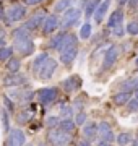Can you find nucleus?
<instances>
[{
    "instance_id": "1",
    "label": "nucleus",
    "mask_w": 138,
    "mask_h": 146,
    "mask_svg": "<svg viewBox=\"0 0 138 146\" xmlns=\"http://www.w3.org/2000/svg\"><path fill=\"white\" fill-rule=\"evenodd\" d=\"M13 47L23 57L31 55L34 52V42L31 39V34H28V31L23 29V28L15 29V33H13Z\"/></svg>"
},
{
    "instance_id": "2",
    "label": "nucleus",
    "mask_w": 138,
    "mask_h": 146,
    "mask_svg": "<svg viewBox=\"0 0 138 146\" xmlns=\"http://www.w3.org/2000/svg\"><path fill=\"white\" fill-rule=\"evenodd\" d=\"M25 15H26L25 5H20V3L11 5L10 8H8V11L5 13V18H3V20H5V25L10 26V25H13L16 21H21L23 18H25Z\"/></svg>"
},
{
    "instance_id": "3",
    "label": "nucleus",
    "mask_w": 138,
    "mask_h": 146,
    "mask_svg": "<svg viewBox=\"0 0 138 146\" xmlns=\"http://www.w3.org/2000/svg\"><path fill=\"white\" fill-rule=\"evenodd\" d=\"M47 138H49V141H50L54 146H67L70 141H72V138H70V133H65V131H62L60 128L49 130Z\"/></svg>"
},
{
    "instance_id": "4",
    "label": "nucleus",
    "mask_w": 138,
    "mask_h": 146,
    "mask_svg": "<svg viewBox=\"0 0 138 146\" xmlns=\"http://www.w3.org/2000/svg\"><path fill=\"white\" fill-rule=\"evenodd\" d=\"M80 16H81V8H75V7H72L70 10H67L64 13V18H62V21H60V26L62 28L73 26L75 23L80 20Z\"/></svg>"
},
{
    "instance_id": "5",
    "label": "nucleus",
    "mask_w": 138,
    "mask_h": 146,
    "mask_svg": "<svg viewBox=\"0 0 138 146\" xmlns=\"http://www.w3.org/2000/svg\"><path fill=\"white\" fill-rule=\"evenodd\" d=\"M37 99L39 102L44 106L52 104L54 101L57 99V89L55 88H42L37 91Z\"/></svg>"
},
{
    "instance_id": "6",
    "label": "nucleus",
    "mask_w": 138,
    "mask_h": 146,
    "mask_svg": "<svg viewBox=\"0 0 138 146\" xmlns=\"http://www.w3.org/2000/svg\"><path fill=\"white\" fill-rule=\"evenodd\" d=\"M55 68H57V60H54V58L49 57L47 62L42 65V68L39 70V78L42 80V81H46V80H49L50 76L54 75V72H55Z\"/></svg>"
},
{
    "instance_id": "7",
    "label": "nucleus",
    "mask_w": 138,
    "mask_h": 146,
    "mask_svg": "<svg viewBox=\"0 0 138 146\" xmlns=\"http://www.w3.org/2000/svg\"><path fill=\"white\" fill-rule=\"evenodd\" d=\"M44 20H46V15H44V13H36V15H33L21 28L26 29V31H36L41 25H44Z\"/></svg>"
},
{
    "instance_id": "8",
    "label": "nucleus",
    "mask_w": 138,
    "mask_h": 146,
    "mask_svg": "<svg viewBox=\"0 0 138 146\" xmlns=\"http://www.w3.org/2000/svg\"><path fill=\"white\" fill-rule=\"evenodd\" d=\"M98 133L101 136V141H107V143H112L114 141V133H112V128L111 125L107 123V122H101L99 125H98Z\"/></svg>"
},
{
    "instance_id": "9",
    "label": "nucleus",
    "mask_w": 138,
    "mask_h": 146,
    "mask_svg": "<svg viewBox=\"0 0 138 146\" xmlns=\"http://www.w3.org/2000/svg\"><path fill=\"white\" fill-rule=\"evenodd\" d=\"M119 58V49H117V46H111L109 49H107L106 55H104V62H102V68H111L114 63H115V60Z\"/></svg>"
},
{
    "instance_id": "10",
    "label": "nucleus",
    "mask_w": 138,
    "mask_h": 146,
    "mask_svg": "<svg viewBox=\"0 0 138 146\" xmlns=\"http://www.w3.org/2000/svg\"><path fill=\"white\" fill-rule=\"evenodd\" d=\"M58 18L55 15H47L46 16V20H44V25H42V33L44 34H50L54 33L55 29L58 28Z\"/></svg>"
},
{
    "instance_id": "11",
    "label": "nucleus",
    "mask_w": 138,
    "mask_h": 146,
    "mask_svg": "<svg viewBox=\"0 0 138 146\" xmlns=\"http://www.w3.org/2000/svg\"><path fill=\"white\" fill-rule=\"evenodd\" d=\"M25 141H26L25 133L20 128H15V130L10 131V136H8V145L10 146H23Z\"/></svg>"
},
{
    "instance_id": "12",
    "label": "nucleus",
    "mask_w": 138,
    "mask_h": 146,
    "mask_svg": "<svg viewBox=\"0 0 138 146\" xmlns=\"http://www.w3.org/2000/svg\"><path fill=\"white\" fill-rule=\"evenodd\" d=\"M81 86V80L78 76H68L67 80H64V83H62V88L67 91V93H73L76 89Z\"/></svg>"
},
{
    "instance_id": "13",
    "label": "nucleus",
    "mask_w": 138,
    "mask_h": 146,
    "mask_svg": "<svg viewBox=\"0 0 138 146\" xmlns=\"http://www.w3.org/2000/svg\"><path fill=\"white\" fill-rule=\"evenodd\" d=\"M76 44H78V37L75 36V34L67 33V34H65L64 42H62V46H60V49H58V52L62 54V52H65V50L72 49V47H76Z\"/></svg>"
},
{
    "instance_id": "14",
    "label": "nucleus",
    "mask_w": 138,
    "mask_h": 146,
    "mask_svg": "<svg viewBox=\"0 0 138 146\" xmlns=\"http://www.w3.org/2000/svg\"><path fill=\"white\" fill-rule=\"evenodd\" d=\"M26 83V78L25 76H21L20 73H11L10 76H7L5 80H3V84H5L7 88L8 86H20V84Z\"/></svg>"
},
{
    "instance_id": "15",
    "label": "nucleus",
    "mask_w": 138,
    "mask_h": 146,
    "mask_svg": "<svg viewBox=\"0 0 138 146\" xmlns=\"http://www.w3.org/2000/svg\"><path fill=\"white\" fill-rule=\"evenodd\" d=\"M76 54H78V46L72 47V49H68V50H65V52L60 54V62L64 63V65H70L75 60Z\"/></svg>"
},
{
    "instance_id": "16",
    "label": "nucleus",
    "mask_w": 138,
    "mask_h": 146,
    "mask_svg": "<svg viewBox=\"0 0 138 146\" xmlns=\"http://www.w3.org/2000/svg\"><path fill=\"white\" fill-rule=\"evenodd\" d=\"M123 21V11L119 8V10L112 11V15L109 16V20H107V26L109 28H115L119 26V25H122Z\"/></svg>"
},
{
    "instance_id": "17",
    "label": "nucleus",
    "mask_w": 138,
    "mask_h": 146,
    "mask_svg": "<svg viewBox=\"0 0 138 146\" xmlns=\"http://www.w3.org/2000/svg\"><path fill=\"white\" fill-rule=\"evenodd\" d=\"M109 5H111V0H104V2H101V5L98 7V10H96V13H94L96 23H101L102 21V18H104V15H106V11L109 10Z\"/></svg>"
},
{
    "instance_id": "18",
    "label": "nucleus",
    "mask_w": 138,
    "mask_h": 146,
    "mask_svg": "<svg viewBox=\"0 0 138 146\" xmlns=\"http://www.w3.org/2000/svg\"><path fill=\"white\" fill-rule=\"evenodd\" d=\"M83 135L86 136V141L94 140L96 136L99 135V133H98V125H96V123H86V125L83 127Z\"/></svg>"
},
{
    "instance_id": "19",
    "label": "nucleus",
    "mask_w": 138,
    "mask_h": 146,
    "mask_svg": "<svg viewBox=\"0 0 138 146\" xmlns=\"http://www.w3.org/2000/svg\"><path fill=\"white\" fill-rule=\"evenodd\" d=\"M120 88H122V93H132V89L138 88V78H130L127 81H123L120 84Z\"/></svg>"
},
{
    "instance_id": "20",
    "label": "nucleus",
    "mask_w": 138,
    "mask_h": 146,
    "mask_svg": "<svg viewBox=\"0 0 138 146\" xmlns=\"http://www.w3.org/2000/svg\"><path fill=\"white\" fill-rule=\"evenodd\" d=\"M49 55L47 54H39L36 58H34V62H33V72H39L41 68H42V65L46 62H47Z\"/></svg>"
},
{
    "instance_id": "21",
    "label": "nucleus",
    "mask_w": 138,
    "mask_h": 146,
    "mask_svg": "<svg viewBox=\"0 0 138 146\" xmlns=\"http://www.w3.org/2000/svg\"><path fill=\"white\" fill-rule=\"evenodd\" d=\"M132 99V93H119L114 96V102L117 106H123V104H128V101Z\"/></svg>"
},
{
    "instance_id": "22",
    "label": "nucleus",
    "mask_w": 138,
    "mask_h": 146,
    "mask_svg": "<svg viewBox=\"0 0 138 146\" xmlns=\"http://www.w3.org/2000/svg\"><path fill=\"white\" fill-rule=\"evenodd\" d=\"M72 2L73 0H58L57 3H55V7H54V10L57 11V13H62V11H67L72 8Z\"/></svg>"
},
{
    "instance_id": "23",
    "label": "nucleus",
    "mask_w": 138,
    "mask_h": 146,
    "mask_svg": "<svg viewBox=\"0 0 138 146\" xmlns=\"http://www.w3.org/2000/svg\"><path fill=\"white\" fill-rule=\"evenodd\" d=\"M75 123L73 120H70V119H64L62 122H60V125H58V128L62 131H65V133H72V131L75 130Z\"/></svg>"
},
{
    "instance_id": "24",
    "label": "nucleus",
    "mask_w": 138,
    "mask_h": 146,
    "mask_svg": "<svg viewBox=\"0 0 138 146\" xmlns=\"http://www.w3.org/2000/svg\"><path fill=\"white\" fill-rule=\"evenodd\" d=\"M65 34H67V33H58V34H55V36L50 39V47L55 49V50H58L60 46H62V42H64V39H65Z\"/></svg>"
},
{
    "instance_id": "25",
    "label": "nucleus",
    "mask_w": 138,
    "mask_h": 146,
    "mask_svg": "<svg viewBox=\"0 0 138 146\" xmlns=\"http://www.w3.org/2000/svg\"><path fill=\"white\" fill-rule=\"evenodd\" d=\"M13 55V47H8V46H3L0 47V62H7V60H10Z\"/></svg>"
},
{
    "instance_id": "26",
    "label": "nucleus",
    "mask_w": 138,
    "mask_h": 146,
    "mask_svg": "<svg viewBox=\"0 0 138 146\" xmlns=\"http://www.w3.org/2000/svg\"><path fill=\"white\" fill-rule=\"evenodd\" d=\"M101 5V2L99 0H90L88 2V5H86V18H90V16H93V13H96V10H98V7Z\"/></svg>"
},
{
    "instance_id": "27",
    "label": "nucleus",
    "mask_w": 138,
    "mask_h": 146,
    "mask_svg": "<svg viewBox=\"0 0 138 146\" xmlns=\"http://www.w3.org/2000/svg\"><path fill=\"white\" fill-rule=\"evenodd\" d=\"M20 67H21V60H18V58H10L7 63V70L10 73H18Z\"/></svg>"
},
{
    "instance_id": "28",
    "label": "nucleus",
    "mask_w": 138,
    "mask_h": 146,
    "mask_svg": "<svg viewBox=\"0 0 138 146\" xmlns=\"http://www.w3.org/2000/svg\"><path fill=\"white\" fill-rule=\"evenodd\" d=\"M115 140L120 146H125V145H128V143H132V135H130L128 131H123V133H119V136H117Z\"/></svg>"
},
{
    "instance_id": "29",
    "label": "nucleus",
    "mask_w": 138,
    "mask_h": 146,
    "mask_svg": "<svg viewBox=\"0 0 138 146\" xmlns=\"http://www.w3.org/2000/svg\"><path fill=\"white\" fill-rule=\"evenodd\" d=\"M91 33H93V28H91V25L90 23H85L83 26H81V29H80V39H90L91 37Z\"/></svg>"
},
{
    "instance_id": "30",
    "label": "nucleus",
    "mask_w": 138,
    "mask_h": 146,
    "mask_svg": "<svg viewBox=\"0 0 138 146\" xmlns=\"http://www.w3.org/2000/svg\"><path fill=\"white\" fill-rule=\"evenodd\" d=\"M127 34H130V36H137L138 34V21H130L127 25Z\"/></svg>"
},
{
    "instance_id": "31",
    "label": "nucleus",
    "mask_w": 138,
    "mask_h": 146,
    "mask_svg": "<svg viewBox=\"0 0 138 146\" xmlns=\"http://www.w3.org/2000/svg\"><path fill=\"white\" fill-rule=\"evenodd\" d=\"M85 122H86V114L85 112H78L76 117H75V123H76V125H83Z\"/></svg>"
},
{
    "instance_id": "32",
    "label": "nucleus",
    "mask_w": 138,
    "mask_h": 146,
    "mask_svg": "<svg viewBox=\"0 0 138 146\" xmlns=\"http://www.w3.org/2000/svg\"><path fill=\"white\" fill-rule=\"evenodd\" d=\"M72 112H73V109H72L70 106H62V107H60V114L64 115L65 119H68L70 115H72Z\"/></svg>"
},
{
    "instance_id": "33",
    "label": "nucleus",
    "mask_w": 138,
    "mask_h": 146,
    "mask_svg": "<svg viewBox=\"0 0 138 146\" xmlns=\"http://www.w3.org/2000/svg\"><path fill=\"white\" fill-rule=\"evenodd\" d=\"M57 125H60V122H58L57 117H49V119H47V127L50 128V130H54Z\"/></svg>"
},
{
    "instance_id": "34",
    "label": "nucleus",
    "mask_w": 138,
    "mask_h": 146,
    "mask_svg": "<svg viewBox=\"0 0 138 146\" xmlns=\"http://www.w3.org/2000/svg\"><path fill=\"white\" fill-rule=\"evenodd\" d=\"M127 106H128V110L130 112H138V101L137 99H130Z\"/></svg>"
},
{
    "instance_id": "35",
    "label": "nucleus",
    "mask_w": 138,
    "mask_h": 146,
    "mask_svg": "<svg viewBox=\"0 0 138 146\" xmlns=\"http://www.w3.org/2000/svg\"><path fill=\"white\" fill-rule=\"evenodd\" d=\"M28 119H29L28 112H21V114H18V115H16V120H18V123H26Z\"/></svg>"
},
{
    "instance_id": "36",
    "label": "nucleus",
    "mask_w": 138,
    "mask_h": 146,
    "mask_svg": "<svg viewBox=\"0 0 138 146\" xmlns=\"http://www.w3.org/2000/svg\"><path fill=\"white\" fill-rule=\"evenodd\" d=\"M112 34H114V36H117V37L123 36V28H122V25H119V26L114 28V33H112Z\"/></svg>"
},
{
    "instance_id": "37",
    "label": "nucleus",
    "mask_w": 138,
    "mask_h": 146,
    "mask_svg": "<svg viewBox=\"0 0 138 146\" xmlns=\"http://www.w3.org/2000/svg\"><path fill=\"white\" fill-rule=\"evenodd\" d=\"M41 2H44V0H25L26 5H39Z\"/></svg>"
},
{
    "instance_id": "38",
    "label": "nucleus",
    "mask_w": 138,
    "mask_h": 146,
    "mask_svg": "<svg viewBox=\"0 0 138 146\" xmlns=\"http://www.w3.org/2000/svg\"><path fill=\"white\" fill-rule=\"evenodd\" d=\"M3 42H5V31L0 28V47H3Z\"/></svg>"
},
{
    "instance_id": "39",
    "label": "nucleus",
    "mask_w": 138,
    "mask_h": 146,
    "mask_svg": "<svg viewBox=\"0 0 138 146\" xmlns=\"http://www.w3.org/2000/svg\"><path fill=\"white\" fill-rule=\"evenodd\" d=\"M2 119H3V123H5V130H8V120H7V112L2 110Z\"/></svg>"
},
{
    "instance_id": "40",
    "label": "nucleus",
    "mask_w": 138,
    "mask_h": 146,
    "mask_svg": "<svg viewBox=\"0 0 138 146\" xmlns=\"http://www.w3.org/2000/svg\"><path fill=\"white\" fill-rule=\"evenodd\" d=\"M3 99H5V106H7V107H8L10 110H13V104H11V101L8 99V98H3Z\"/></svg>"
},
{
    "instance_id": "41",
    "label": "nucleus",
    "mask_w": 138,
    "mask_h": 146,
    "mask_svg": "<svg viewBox=\"0 0 138 146\" xmlns=\"http://www.w3.org/2000/svg\"><path fill=\"white\" fill-rule=\"evenodd\" d=\"M138 5V0H128V7L130 8H133V7H137Z\"/></svg>"
},
{
    "instance_id": "42",
    "label": "nucleus",
    "mask_w": 138,
    "mask_h": 146,
    "mask_svg": "<svg viewBox=\"0 0 138 146\" xmlns=\"http://www.w3.org/2000/svg\"><path fill=\"white\" fill-rule=\"evenodd\" d=\"M78 146H93L90 143V141H86V140H83V141H80V143H78Z\"/></svg>"
},
{
    "instance_id": "43",
    "label": "nucleus",
    "mask_w": 138,
    "mask_h": 146,
    "mask_svg": "<svg viewBox=\"0 0 138 146\" xmlns=\"http://www.w3.org/2000/svg\"><path fill=\"white\" fill-rule=\"evenodd\" d=\"M98 146H112V143H107V141H99Z\"/></svg>"
},
{
    "instance_id": "44",
    "label": "nucleus",
    "mask_w": 138,
    "mask_h": 146,
    "mask_svg": "<svg viewBox=\"0 0 138 146\" xmlns=\"http://www.w3.org/2000/svg\"><path fill=\"white\" fill-rule=\"evenodd\" d=\"M2 18H5V15H3V8H2V2H0V20Z\"/></svg>"
},
{
    "instance_id": "45",
    "label": "nucleus",
    "mask_w": 138,
    "mask_h": 146,
    "mask_svg": "<svg viewBox=\"0 0 138 146\" xmlns=\"http://www.w3.org/2000/svg\"><path fill=\"white\" fill-rule=\"evenodd\" d=\"M119 2V5H125V3H128V0H117Z\"/></svg>"
},
{
    "instance_id": "46",
    "label": "nucleus",
    "mask_w": 138,
    "mask_h": 146,
    "mask_svg": "<svg viewBox=\"0 0 138 146\" xmlns=\"http://www.w3.org/2000/svg\"><path fill=\"white\" fill-rule=\"evenodd\" d=\"M135 99H137V101H138V88H137V89H135Z\"/></svg>"
},
{
    "instance_id": "47",
    "label": "nucleus",
    "mask_w": 138,
    "mask_h": 146,
    "mask_svg": "<svg viewBox=\"0 0 138 146\" xmlns=\"http://www.w3.org/2000/svg\"><path fill=\"white\" fill-rule=\"evenodd\" d=\"M132 146H138V140L137 141H132Z\"/></svg>"
},
{
    "instance_id": "48",
    "label": "nucleus",
    "mask_w": 138,
    "mask_h": 146,
    "mask_svg": "<svg viewBox=\"0 0 138 146\" xmlns=\"http://www.w3.org/2000/svg\"><path fill=\"white\" fill-rule=\"evenodd\" d=\"M39 146H47V145H44V143H41V145H39Z\"/></svg>"
},
{
    "instance_id": "49",
    "label": "nucleus",
    "mask_w": 138,
    "mask_h": 146,
    "mask_svg": "<svg viewBox=\"0 0 138 146\" xmlns=\"http://www.w3.org/2000/svg\"><path fill=\"white\" fill-rule=\"evenodd\" d=\"M137 65H138V58H137Z\"/></svg>"
},
{
    "instance_id": "50",
    "label": "nucleus",
    "mask_w": 138,
    "mask_h": 146,
    "mask_svg": "<svg viewBox=\"0 0 138 146\" xmlns=\"http://www.w3.org/2000/svg\"><path fill=\"white\" fill-rule=\"evenodd\" d=\"M137 140H138V133H137Z\"/></svg>"
}]
</instances>
